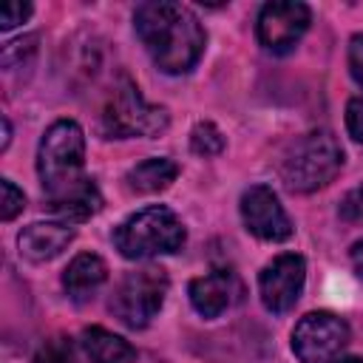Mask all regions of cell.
Instances as JSON below:
<instances>
[{
    "label": "cell",
    "instance_id": "obj_1",
    "mask_svg": "<svg viewBox=\"0 0 363 363\" xmlns=\"http://www.w3.org/2000/svg\"><path fill=\"white\" fill-rule=\"evenodd\" d=\"M133 28L153 65L164 74H187L204 54L207 34L199 17L182 3L150 0L136 6Z\"/></svg>",
    "mask_w": 363,
    "mask_h": 363
},
{
    "label": "cell",
    "instance_id": "obj_2",
    "mask_svg": "<svg viewBox=\"0 0 363 363\" xmlns=\"http://www.w3.org/2000/svg\"><path fill=\"white\" fill-rule=\"evenodd\" d=\"M343 167V147L329 130L298 136L281 156L278 176L292 193H315L326 187Z\"/></svg>",
    "mask_w": 363,
    "mask_h": 363
},
{
    "label": "cell",
    "instance_id": "obj_3",
    "mask_svg": "<svg viewBox=\"0 0 363 363\" xmlns=\"http://www.w3.org/2000/svg\"><path fill=\"white\" fill-rule=\"evenodd\" d=\"M187 241L184 224L179 216L164 207V204H150L133 216H128L116 230H113V244L125 258H153V255H167L179 252Z\"/></svg>",
    "mask_w": 363,
    "mask_h": 363
},
{
    "label": "cell",
    "instance_id": "obj_4",
    "mask_svg": "<svg viewBox=\"0 0 363 363\" xmlns=\"http://www.w3.org/2000/svg\"><path fill=\"white\" fill-rule=\"evenodd\" d=\"M85 164V133L74 119H57L40 139L37 176L45 196H57L82 182Z\"/></svg>",
    "mask_w": 363,
    "mask_h": 363
},
{
    "label": "cell",
    "instance_id": "obj_5",
    "mask_svg": "<svg viewBox=\"0 0 363 363\" xmlns=\"http://www.w3.org/2000/svg\"><path fill=\"white\" fill-rule=\"evenodd\" d=\"M170 125V116L162 105L145 102L139 88L122 77L119 85H113L102 113H99V130L105 139H130V136H159Z\"/></svg>",
    "mask_w": 363,
    "mask_h": 363
},
{
    "label": "cell",
    "instance_id": "obj_6",
    "mask_svg": "<svg viewBox=\"0 0 363 363\" xmlns=\"http://www.w3.org/2000/svg\"><path fill=\"white\" fill-rule=\"evenodd\" d=\"M167 286L170 281L162 267H142V269L128 272L111 295L113 318L130 329H145L162 309Z\"/></svg>",
    "mask_w": 363,
    "mask_h": 363
},
{
    "label": "cell",
    "instance_id": "obj_7",
    "mask_svg": "<svg viewBox=\"0 0 363 363\" xmlns=\"http://www.w3.org/2000/svg\"><path fill=\"white\" fill-rule=\"evenodd\" d=\"M349 323L335 312H309L292 329V352L301 363H326L349 343Z\"/></svg>",
    "mask_w": 363,
    "mask_h": 363
},
{
    "label": "cell",
    "instance_id": "obj_8",
    "mask_svg": "<svg viewBox=\"0 0 363 363\" xmlns=\"http://www.w3.org/2000/svg\"><path fill=\"white\" fill-rule=\"evenodd\" d=\"M309 20L312 14L306 3H298V0L264 3L255 20L258 43L272 54H286L301 43V37L309 28Z\"/></svg>",
    "mask_w": 363,
    "mask_h": 363
},
{
    "label": "cell",
    "instance_id": "obj_9",
    "mask_svg": "<svg viewBox=\"0 0 363 363\" xmlns=\"http://www.w3.org/2000/svg\"><path fill=\"white\" fill-rule=\"evenodd\" d=\"M303 281H306V261L301 255L284 252L272 258L258 275L261 303L275 315L289 312L303 292Z\"/></svg>",
    "mask_w": 363,
    "mask_h": 363
},
{
    "label": "cell",
    "instance_id": "obj_10",
    "mask_svg": "<svg viewBox=\"0 0 363 363\" xmlns=\"http://www.w3.org/2000/svg\"><path fill=\"white\" fill-rule=\"evenodd\" d=\"M244 227L261 241H286L292 235V221L281 207L278 196L267 184H252L241 196Z\"/></svg>",
    "mask_w": 363,
    "mask_h": 363
},
{
    "label": "cell",
    "instance_id": "obj_11",
    "mask_svg": "<svg viewBox=\"0 0 363 363\" xmlns=\"http://www.w3.org/2000/svg\"><path fill=\"white\" fill-rule=\"evenodd\" d=\"M71 241H74V230L71 224H62V221H34L23 227L17 235L20 255L31 264H45L57 258Z\"/></svg>",
    "mask_w": 363,
    "mask_h": 363
},
{
    "label": "cell",
    "instance_id": "obj_12",
    "mask_svg": "<svg viewBox=\"0 0 363 363\" xmlns=\"http://www.w3.org/2000/svg\"><path fill=\"white\" fill-rule=\"evenodd\" d=\"M102 207V196L94 179H82L74 187L57 193V196H45V210L51 216H57L62 224H74V221H85L91 218L96 210Z\"/></svg>",
    "mask_w": 363,
    "mask_h": 363
},
{
    "label": "cell",
    "instance_id": "obj_13",
    "mask_svg": "<svg viewBox=\"0 0 363 363\" xmlns=\"http://www.w3.org/2000/svg\"><path fill=\"white\" fill-rule=\"evenodd\" d=\"M233 292H235V281L227 269H216L201 278H193L187 286L190 303L201 318H218L233 303Z\"/></svg>",
    "mask_w": 363,
    "mask_h": 363
},
{
    "label": "cell",
    "instance_id": "obj_14",
    "mask_svg": "<svg viewBox=\"0 0 363 363\" xmlns=\"http://www.w3.org/2000/svg\"><path fill=\"white\" fill-rule=\"evenodd\" d=\"M108 281V267L96 252H79L62 272V286L74 303L91 301Z\"/></svg>",
    "mask_w": 363,
    "mask_h": 363
},
{
    "label": "cell",
    "instance_id": "obj_15",
    "mask_svg": "<svg viewBox=\"0 0 363 363\" xmlns=\"http://www.w3.org/2000/svg\"><path fill=\"white\" fill-rule=\"evenodd\" d=\"M79 346L91 363H136V349L105 326H88L79 335Z\"/></svg>",
    "mask_w": 363,
    "mask_h": 363
},
{
    "label": "cell",
    "instance_id": "obj_16",
    "mask_svg": "<svg viewBox=\"0 0 363 363\" xmlns=\"http://www.w3.org/2000/svg\"><path fill=\"white\" fill-rule=\"evenodd\" d=\"M176 176H179V164L173 159L153 156V159H145V162L133 164L125 173V187L130 193L147 196V193H159V190L170 187L176 182Z\"/></svg>",
    "mask_w": 363,
    "mask_h": 363
},
{
    "label": "cell",
    "instance_id": "obj_17",
    "mask_svg": "<svg viewBox=\"0 0 363 363\" xmlns=\"http://www.w3.org/2000/svg\"><path fill=\"white\" fill-rule=\"evenodd\" d=\"M190 150L204 159L218 156L224 150V133L213 122H196V128L190 130Z\"/></svg>",
    "mask_w": 363,
    "mask_h": 363
},
{
    "label": "cell",
    "instance_id": "obj_18",
    "mask_svg": "<svg viewBox=\"0 0 363 363\" xmlns=\"http://www.w3.org/2000/svg\"><path fill=\"white\" fill-rule=\"evenodd\" d=\"M34 363H79V354H77V346L71 343V337H48L37 354H34Z\"/></svg>",
    "mask_w": 363,
    "mask_h": 363
},
{
    "label": "cell",
    "instance_id": "obj_19",
    "mask_svg": "<svg viewBox=\"0 0 363 363\" xmlns=\"http://www.w3.org/2000/svg\"><path fill=\"white\" fill-rule=\"evenodd\" d=\"M37 51V34H26L20 40H11L3 45V68H17V65H26Z\"/></svg>",
    "mask_w": 363,
    "mask_h": 363
},
{
    "label": "cell",
    "instance_id": "obj_20",
    "mask_svg": "<svg viewBox=\"0 0 363 363\" xmlns=\"http://www.w3.org/2000/svg\"><path fill=\"white\" fill-rule=\"evenodd\" d=\"M23 207H26L23 190H17L11 179H0V218L11 221L17 213H23Z\"/></svg>",
    "mask_w": 363,
    "mask_h": 363
},
{
    "label": "cell",
    "instance_id": "obj_21",
    "mask_svg": "<svg viewBox=\"0 0 363 363\" xmlns=\"http://www.w3.org/2000/svg\"><path fill=\"white\" fill-rule=\"evenodd\" d=\"M28 17H31V3H17V0L3 3L0 6V31H11L14 26L26 23Z\"/></svg>",
    "mask_w": 363,
    "mask_h": 363
},
{
    "label": "cell",
    "instance_id": "obj_22",
    "mask_svg": "<svg viewBox=\"0 0 363 363\" xmlns=\"http://www.w3.org/2000/svg\"><path fill=\"white\" fill-rule=\"evenodd\" d=\"M346 130L354 142H363V96H352L346 102Z\"/></svg>",
    "mask_w": 363,
    "mask_h": 363
},
{
    "label": "cell",
    "instance_id": "obj_23",
    "mask_svg": "<svg viewBox=\"0 0 363 363\" xmlns=\"http://www.w3.org/2000/svg\"><path fill=\"white\" fill-rule=\"evenodd\" d=\"M343 221H363V187H354L343 196L340 207H337Z\"/></svg>",
    "mask_w": 363,
    "mask_h": 363
},
{
    "label": "cell",
    "instance_id": "obj_24",
    "mask_svg": "<svg viewBox=\"0 0 363 363\" xmlns=\"http://www.w3.org/2000/svg\"><path fill=\"white\" fill-rule=\"evenodd\" d=\"M349 74L363 88V34H354L349 40Z\"/></svg>",
    "mask_w": 363,
    "mask_h": 363
},
{
    "label": "cell",
    "instance_id": "obj_25",
    "mask_svg": "<svg viewBox=\"0 0 363 363\" xmlns=\"http://www.w3.org/2000/svg\"><path fill=\"white\" fill-rule=\"evenodd\" d=\"M349 255H352V267H354V272L363 278V238L352 244V252H349Z\"/></svg>",
    "mask_w": 363,
    "mask_h": 363
},
{
    "label": "cell",
    "instance_id": "obj_26",
    "mask_svg": "<svg viewBox=\"0 0 363 363\" xmlns=\"http://www.w3.org/2000/svg\"><path fill=\"white\" fill-rule=\"evenodd\" d=\"M0 122H3V142H0V150H6V147H9V139H11V125H9L6 116H3Z\"/></svg>",
    "mask_w": 363,
    "mask_h": 363
},
{
    "label": "cell",
    "instance_id": "obj_27",
    "mask_svg": "<svg viewBox=\"0 0 363 363\" xmlns=\"http://www.w3.org/2000/svg\"><path fill=\"white\" fill-rule=\"evenodd\" d=\"M326 363H363V357H337V360H326Z\"/></svg>",
    "mask_w": 363,
    "mask_h": 363
}]
</instances>
